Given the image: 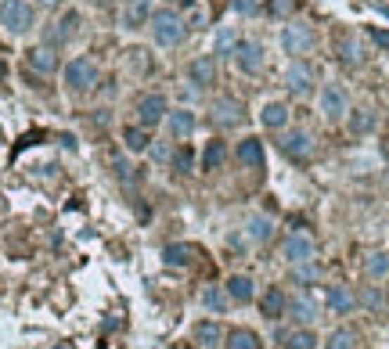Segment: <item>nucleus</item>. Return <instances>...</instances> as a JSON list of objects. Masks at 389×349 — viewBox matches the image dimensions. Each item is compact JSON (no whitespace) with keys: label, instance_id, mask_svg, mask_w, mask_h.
Returning a JSON list of instances; mask_svg holds the SVG:
<instances>
[{"label":"nucleus","instance_id":"obj_28","mask_svg":"<svg viewBox=\"0 0 389 349\" xmlns=\"http://www.w3.org/2000/svg\"><path fill=\"white\" fill-rule=\"evenodd\" d=\"M227 303H231V296H227L224 288H217V284L202 288V306H205L209 313H224V310H227Z\"/></svg>","mask_w":389,"mask_h":349},{"label":"nucleus","instance_id":"obj_12","mask_svg":"<svg viewBox=\"0 0 389 349\" xmlns=\"http://www.w3.org/2000/svg\"><path fill=\"white\" fill-rule=\"evenodd\" d=\"M188 80H191L198 90L213 87V83H217V58H213V54H198L191 65H188Z\"/></svg>","mask_w":389,"mask_h":349},{"label":"nucleus","instance_id":"obj_20","mask_svg":"<svg viewBox=\"0 0 389 349\" xmlns=\"http://www.w3.org/2000/svg\"><path fill=\"white\" fill-rule=\"evenodd\" d=\"M224 292H227L234 303H249V299L256 296V284H253V277H245V274H234V277H227Z\"/></svg>","mask_w":389,"mask_h":349},{"label":"nucleus","instance_id":"obj_25","mask_svg":"<svg viewBox=\"0 0 389 349\" xmlns=\"http://www.w3.org/2000/svg\"><path fill=\"white\" fill-rule=\"evenodd\" d=\"M123 144H127V151L141 155V151L152 148V137H148V130L137 122V126H127V130H123Z\"/></svg>","mask_w":389,"mask_h":349},{"label":"nucleus","instance_id":"obj_38","mask_svg":"<svg viewBox=\"0 0 389 349\" xmlns=\"http://www.w3.org/2000/svg\"><path fill=\"white\" fill-rule=\"evenodd\" d=\"M357 303H364V310H382V303H385V299H382V292L371 284V288H364V292H361V299H357Z\"/></svg>","mask_w":389,"mask_h":349},{"label":"nucleus","instance_id":"obj_39","mask_svg":"<svg viewBox=\"0 0 389 349\" xmlns=\"http://www.w3.org/2000/svg\"><path fill=\"white\" fill-rule=\"evenodd\" d=\"M191 163H195L191 148H181V151L173 155V170H177V173H188V170H191Z\"/></svg>","mask_w":389,"mask_h":349},{"label":"nucleus","instance_id":"obj_26","mask_svg":"<svg viewBox=\"0 0 389 349\" xmlns=\"http://www.w3.org/2000/svg\"><path fill=\"white\" fill-rule=\"evenodd\" d=\"M224 158H227V144H224V141H209V144H205V155H202V170H205V173L220 170Z\"/></svg>","mask_w":389,"mask_h":349},{"label":"nucleus","instance_id":"obj_47","mask_svg":"<svg viewBox=\"0 0 389 349\" xmlns=\"http://www.w3.org/2000/svg\"><path fill=\"white\" fill-rule=\"evenodd\" d=\"M0 76H4V61H0Z\"/></svg>","mask_w":389,"mask_h":349},{"label":"nucleus","instance_id":"obj_29","mask_svg":"<svg viewBox=\"0 0 389 349\" xmlns=\"http://www.w3.org/2000/svg\"><path fill=\"white\" fill-rule=\"evenodd\" d=\"M364 274L371 281L389 277V252H371V256H364Z\"/></svg>","mask_w":389,"mask_h":349},{"label":"nucleus","instance_id":"obj_10","mask_svg":"<svg viewBox=\"0 0 389 349\" xmlns=\"http://www.w3.org/2000/svg\"><path fill=\"white\" fill-rule=\"evenodd\" d=\"M281 151L292 158V163H307V158L314 155V137L307 130H288L281 137Z\"/></svg>","mask_w":389,"mask_h":349},{"label":"nucleus","instance_id":"obj_4","mask_svg":"<svg viewBox=\"0 0 389 349\" xmlns=\"http://www.w3.org/2000/svg\"><path fill=\"white\" fill-rule=\"evenodd\" d=\"M231 58H234V65H238V72H242V76H256V72H263V65H267L260 40H238V47H234Z\"/></svg>","mask_w":389,"mask_h":349},{"label":"nucleus","instance_id":"obj_14","mask_svg":"<svg viewBox=\"0 0 389 349\" xmlns=\"http://www.w3.org/2000/svg\"><path fill=\"white\" fill-rule=\"evenodd\" d=\"M285 313L292 317V321H295L299 328H310V324L317 321V317H321V313H317V303H314L310 296H292Z\"/></svg>","mask_w":389,"mask_h":349},{"label":"nucleus","instance_id":"obj_22","mask_svg":"<svg viewBox=\"0 0 389 349\" xmlns=\"http://www.w3.org/2000/svg\"><path fill=\"white\" fill-rule=\"evenodd\" d=\"M353 306H357V296L346 284H332V288H328V310L332 313H350Z\"/></svg>","mask_w":389,"mask_h":349},{"label":"nucleus","instance_id":"obj_48","mask_svg":"<svg viewBox=\"0 0 389 349\" xmlns=\"http://www.w3.org/2000/svg\"><path fill=\"white\" fill-rule=\"evenodd\" d=\"M177 349H191V345H177Z\"/></svg>","mask_w":389,"mask_h":349},{"label":"nucleus","instance_id":"obj_42","mask_svg":"<svg viewBox=\"0 0 389 349\" xmlns=\"http://www.w3.org/2000/svg\"><path fill=\"white\" fill-rule=\"evenodd\" d=\"M368 37H371V40H375L382 51H389V29H382V25H371V29H368Z\"/></svg>","mask_w":389,"mask_h":349},{"label":"nucleus","instance_id":"obj_24","mask_svg":"<svg viewBox=\"0 0 389 349\" xmlns=\"http://www.w3.org/2000/svg\"><path fill=\"white\" fill-rule=\"evenodd\" d=\"M260 306H263V317L278 321V317H285V310H288V299H285V292H281V288H267Z\"/></svg>","mask_w":389,"mask_h":349},{"label":"nucleus","instance_id":"obj_8","mask_svg":"<svg viewBox=\"0 0 389 349\" xmlns=\"http://www.w3.org/2000/svg\"><path fill=\"white\" fill-rule=\"evenodd\" d=\"M310 47H314L310 25H299V22H295V25H285V29H281V51H285V54H295V58H299V54H307Z\"/></svg>","mask_w":389,"mask_h":349},{"label":"nucleus","instance_id":"obj_1","mask_svg":"<svg viewBox=\"0 0 389 349\" xmlns=\"http://www.w3.org/2000/svg\"><path fill=\"white\" fill-rule=\"evenodd\" d=\"M148 29H152V40H155L159 47H173V44H181V40H184V33H188L184 18L177 15L173 8L152 11V18H148Z\"/></svg>","mask_w":389,"mask_h":349},{"label":"nucleus","instance_id":"obj_46","mask_svg":"<svg viewBox=\"0 0 389 349\" xmlns=\"http://www.w3.org/2000/svg\"><path fill=\"white\" fill-rule=\"evenodd\" d=\"M54 349H72V345H69V342H62V345H54Z\"/></svg>","mask_w":389,"mask_h":349},{"label":"nucleus","instance_id":"obj_7","mask_svg":"<svg viewBox=\"0 0 389 349\" xmlns=\"http://www.w3.org/2000/svg\"><path fill=\"white\" fill-rule=\"evenodd\" d=\"M166 98L162 94H144V98L137 101V122L144 126V130H152V126H159L166 119Z\"/></svg>","mask_w":389,"mask_h":349},{"label":"nucleus","instance_id":"obj_41","mask_svg":"<svg viewBox=\"0 0 389 349\" xmlns=\"http://www.w3.org/2000/svg\"><path fill=\"white\" fill-rule=\"evenodd\" d=\"M295 8H299V0H271V11H274V15H281V18H285V15H292Z\"/></svg>","mask_w":389,"mask_h":349},{"label":"nucleus","instance_id":"obj_13","mask_svg":"<svg viewBox=\"0 0 389 349\" xmlns=\"http://www.w3.org/2000/svg\"><path fill=\"white\" fill-rule=\"evenodd\" d=\"M285 87H288V94H310V87H314V69L307 65V61H292L288 65V72H285Z\"/></svg>","mask_w":389,"mask_h":349},{"label":"nucleus","instance_id":"obj_40","mask_svg":"<svg viewBox=\"0 0 389 349\" xmlns=\"http://www.w3.org/2000/svg\"><path fill=\"white\" fill-rule=\"evenodd\" d=\"M115 177L123 180V184H134V180H137V173H134V166L127 163V158H115Z\"/></svg>","mask_w":389,"mask_h":349},{"label":"nucleus","instance_id":"obj_37","mask_svg":"<svg viewBox=\"0 0 389 349\" xmlns=\"http://www.w3.org/2000/svg\"><path fill=\"white\" fill-rule=\"evenodd\" d=\"M231 8H234L238 15H249V18H253V15L263 11V0H231Z\"/></svg>","mask_w":389,"mask_h":349},{"label":"nucleus","instance_id":"obj_17","mask_svg":"<svg viewBox=\"0 0 389 349\" xmlns=\"http://www.w3.org/2000/svg\"><path fill=\"white\" fill-rule=\"evenodd\" d=\"M25 61H29V69L33 72H40V76H51V72H58V54H54V47H33L25 54Z\"/></svg>","mask_w":389,"mask_h":349},{"label":"nucleus","instance_id":"obj_18","mask_svg":"<svg viewBox=\"0 0 389 349\" xmlns=\"http://www.w3.org/2000/svg\"><path fill=\"white\" fill-rule=\"evenodd\" d=\"M191 338L202 345V349H217L227 335H224V328H220V321H198L195 328H191Z\"/></svg>","mask_w":389,"mask_h":349},{"label":"nucleus","instance_id":"obj_45","mask_svg":"<svg viewBox=\"0 0 389 349\" xmlns=\"http://www.w3.org/2000/svg\"><path fill=\"white\" fill-rule=\"evenodd\" d=\"M37 4H44V8H54V4H58V0H37Z\"/></svg>","mask_w":389,"mask_h":349},{"label":"nucleus","instance_id":"obj_16","mask_svg":"<svg viewBox=\"0 0 389 349\" xmlns=\"http://www.w3.org/2000/svg\"><path fill=\"white\" fill-rule=\"evenodd\" d=\"M166 130L173 134V137H191L195 134V112L191 108H173V112H166Z\"/></svg>","mask_w":389,"mask_h":349},{"label":"nucleus","instance_id":"obj_33","mask_svg":"<svg viewBox=\"0 0 389 349\" xmlns=\"http://www.w3.org/2000/svg\"><path fill=\"white\" fill-rule=\"evenodd\" d=\"M217 54L220 58H231L234 54V47H238V33H234V25H220V33H217Z\"/></svg>","mask_w":389,"mask_h":349},{"label":"nucleus","instance_id":"obj_6","mask_svg":"<svg viewBox=\"0 0 389 349\" xmlns=\"http://www.w3.org/2000/svg\"><path fill=\"white\" fill-rule=\"evenodd\" d=\"M314 252H317V245H314V238L303 234V231H292V234L285 238V245H281V256H285L288 263H307V260H314Z\"/></svg>","mask_w":389,"mask_h":349},{"label":"nucleus","instance_id":"obj_2","mask_svg":"<svg viewBox=\"0 0 389 349\" xmlns=\"http://www.w3.org/2000/svg\"><path fill=\"white\" fill-rule=\"evenodd\" d=\"M0 25H4L11 37L29 33V29H33V4H29V0H4V4H0Z\"/></svg>","mask_w":389,"mask_h":349},{"label":"nucleus","instance_id":"obj_44","mask_svg":"<svg viewBox=\"0 0 389 349\" xmlns=\"http://www.w3.org/2000/svg\"><path fill=\"white\" fill-rule=\"evenodd\" d=\"M170 4H173V8H191L195 0H170Z\"/></svg>","mask_w":389,"mask_h":349},{"label":"nucleus","instance_id":"obj_9","mask_svg":"<svg viewBox=\"0 0 389 349\" xmlns=\"http://www.w3.org/2000/svg\"><path fill=\"white\" fill-rule=\"evenodd\" d=\"M213 122L220 126V130H234V126H242L245 122V108L238 98H220L213 105Z\"/></svg>","mask_w":389,"mask_h":349},{"label":"nucleus","instance_id":"obj_43","mask_svg":"<svg viewBox=\"0 0 389 349\" xmlns=\"http://www.w3.org/2000/svg\"><path fill=\"white\" fill-rule=\"evenodd\" d=\"M152 155H155V158H159V163H170V158H173V155H170V148H166V144H155V148H152Z\"/></svg>","mask_w":389,"mask_h":349},{"label":"nucleus","instance_id":"obj_31","mask_svg":"<svg viewBox=\"0 0 389 349\" xmlns=\"http://www.w3.org/2000/svg\"><path fill=\"white\" fill-rule=\"evenodd\" d=\"M336 54H339V61H346V65H357L364 54H361V44H357L353 37H339L336 40Z\"/></svg>","mask_w":389,"mask_h":349},{"label":"nucleus","instance_id":"obj_34","mask_svg":"<svg viewBox=\"0 0 389 349\" xmlns=\"http://www.w3.org/2000/svg\"><path fill=\"white\" fill-rule=\"evenodd\" d=\"M324 349H357V331L353 328H336L332 335H328Z\"/></svg>","mask_w":389,"mask_h":349},{"label":"nucleus","instance_id":"obj_32","mask_svg":"<svg viewBox=\"0 0 389 349\" xmlns=\"http://www.w3.org/2000/svg\"><path fill=\"white\" fill-rule=\"evenodd\" d=\"M285 349H317V335L310 328H295L285 335Z\"/></svg>","mask_w":389,"mask_h":349},{"label":"nucleus","instance_id":"obj_27","mask_svg":"<svg viewBox=\"0 0 389 349\" xmlns=\"http://www.w3.org/2000/svg\"><path fill=\"white\" fill-rule=\"evenodd\" d=\"M245 234L253 238V241H271L274 238V224H271V220H267V216H249V224H245Z\"/></svg>","mask_w":389,"mask_h":349},{"label":"nucleus","instance_id":"obj_36","mask_svg":"<svg viewBox=\"0 0 389 349\" xmlns=\"http://www.w3.org/2000/svg\"><path fill=\"white\" fill-rule=\"evenodd\" d=\"M227 349H260V338H256V331L238 328V331L227 335Z\"/></svg>","mask_w":389,"mask_h":349},{"label":"nucleus","instance_id":"obj_21","mask_svg":"<svg viewBox=\"0 0 389 349\" xmlns=\"http://www.w3.org/2000/svg\"><path fill=\"white\" fill-rule=\"evenodd\" d=\"M148 18H152V0H130L127 11H123L127 29H141V25H148Z\"/></svg>","mask_w":389,"mask_h":349},{"label":"nucleus","instance_id":"obj_11","mask_svg":"<svg viewBox=\"0 0 389 349\" xmlns=\"http://www.w3.org/2000/svg\"><path fill=\"white\" fill-rule=\"evenodd\" d=\"M76 25H79V15H76V11H65V15L44 33V44H47V47H62V44H69L72 33H76Z\"/></svg>","mask_w":389,"mask_h":349},{"label":"nucleus","instance_id":"obj_3","mask_svg":"<svg viewBox=\"0 0 389 349\" xmlns=\"http://www.w3.org/2000/svg\"><path fill=\"white\" fill-rule=\"evenodd\" d=\"M98 83V65L91 58H72L69 65H65V87L72 90V94H87Z\"/></svg>","mask_w":389,"mask_h":349},{"label":"nucleus","instance_id":"obj_15","mask_svg":"<svg viewBox=\"0 0 389 349\" xmlns=\"http://www.w3.org/2000/svg\"><path fill=\"white\" fill-rule=\"evenodd\" d=\"M238 163L249 166V170H263V166H267L263 141H260V137H245L242 144H238Z\"/></svg>","mask_w":389,"mask_h":349},{"label":"nucleus","instance_id":"obj_23","mask_svg":"<svg viewBox=\"0 0 389 349\" xmlns=\"http://www.w3.org/2000/svg\"><path fill=\"white\" fill-rule=\"evenodd\" d=\"M191 260H195V248L184 245V241H173V245L162 248V263L166 267H188Z\"/></svg>","mask_w":389,"mask_h":349},{"label":"nucleus","instance_id":"obj_19","mask_svg":"<svg viewBox=\"0 0 389 349\" xmlns=\"http://www.w3.org/2000/svg\"><path fill=\"white\" fill-rule=\"evenodd\" d=\"M260 122L267 130H285L288 126V105L285 101H267L263 112H260Z\"/></svg>","mask_w":389,"mask_h":349},{"label":"nucleus","instance_id":"obj_5","mask_svg":"<svg viewBox=\"0 0 389 349\" xmlns=\"http://www.w3.org/2000/svg\"><path fill=\"white\" fill-rule=\"evenodd\" d=\"M346 112H350L346 90H343L339 83H328V87L321 90V115H324L328 122H339V119H346Z\"/></svg>","mask_w":389,"mask_h":349},{"label":"nucleus","instance_id":"obj_35","mask_svg":"<svg viewBox=\"0 0 389 349\" xmlns=\"http://www.w3.org/2000/svg\"><path fill=\"white\" fill-rule=\"evenodd\" d=\"M321 277V267L314 263V260H307V263H292V281L295 284H314Z\"/></svg>","mask_w":389,"mask_h":349},{"label":"nucleus","instance_id":"obj_30","mask_svg":"<svg viewBox=\"0 0 389 349\" xmlns=\"http://www.w3.org/2000/svg\"><path fill=\"white\" fill-rule=\"evenodd\" d=\"M346 115H350V130H353V134H371L375 122H378L371 108H353V112H346Z\"/></svg>","mask_w":389,"mask_h":349}]
</instances>
